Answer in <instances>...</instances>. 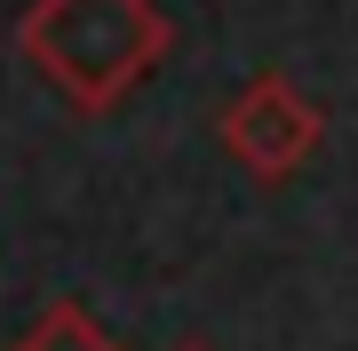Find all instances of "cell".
Listing matches in <instances>:
<instances>
[{"label":"cell","instance_id":"4","mask_svg":"<svg viewBox=\"0 0 358 351\" xmlns=\"http://www.w3.org/2000/svg\"><path fill=\"white\" fill-rule=\"evenodd\" d=\"M192 351H199V343H192Z\"/></svg>","mask_w":358,"mask_h":351},{"label":"cell","instance_id":"1","mask_svg":"<svg viewBox=\"0 0 358 351\" xmlns=\"http://www.w3.org/2000/svg\"><path fill=\"white\" fill-rule=\"evenodd\" d=\"M16 48L72 112H112L167 64L176 25L159 0H32Z\"/></svg>","mask_w":358,"mask_h":351},{"label":"cell","instance_id":"3","mask_svg":"<svg viewBox=\"0 0 358 351\" xmlns=\"http://www.w3.org/2000/svg\"><path fill=\"white\" fill-rule=\"evenodd\" d=\"M16 351H120L112 343V327H103L88 303H72V296H56L48 312H40L24 336H16Z\"/></svg>","mask_w":358,"mask_h":351},{"label":"cell","instance_id":"2","mask_svg":"<svg viewBox=\"0 0 358 351\" xmlns=\"http://www.w3.org/2000/svg\"><path fill=\"white\" fill-rule=\"evenodd\" d=\"M215 136H223V152L239 160L247 176H263V184H279V176H294L310 152L327 144V112L310 104L294 80H279V72H255L239 96L223 104V120H215Z\"/></svg>","mask_w":358,"mask_h":351}]
</instances>
